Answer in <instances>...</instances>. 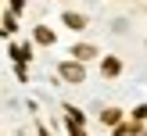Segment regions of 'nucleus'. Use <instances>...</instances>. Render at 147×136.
<instances>
[{
  "label": "nucleus",
  "instance_id": "obj_3",
  "mask_svg": "<svg viewBox=\"0 0 147 136\" xmlns=\"http://www.w3.org/2000/svg\"><path fill=\"white\" fill-rule=\"evenodd\" d=\"M65 25H68V29H86V18H83V14H65Z\"/></svg>",
  "mask_w": 147,
  "mask_h": 136
},
{
  "label": "nucleus",
  "instance_id": "obj_5",
  "mask_svg": "<svg viewBox=\"0 0 147 136\" xmlns=\"http://www.w3.org/2000/svg\"><path fill=\"white\" fill-rule=\"evenodd\" d=\"M104 72H108V75H115V72H119V61H115V57H108V61H104Z\"/></svg>",
  "mask_w": 147,
  "mask_h": 136
},
{
  "label": "nucleus",
  "instance_id": "obj_1",
  "mask_svg": "<svg viewBox=\"0 0 147 136\" xmlns=\"http://www.w3.org/2000/svg\"><path fill=\"white\" fill-rule=\"evenodd\" d=\"M61 79H68V82H83V64H79V61H65L61 64Z\"/></svg>",
  "mask_w": 147,
  "mask_h": 136
},
{
  "label": "nucleus",
  "instance_id": "obj_4",
  "mask_svg": "<svg viewBox=\"0 0 147 136\" xmlns=\"http://www.w3.org/2000/svg\"><path fill=\"white\" fill-rule=\"evenodd\" d=\"M36 40H40V43H47V47H50V43H54V32H50V29H36Z\"/></svg>",
  "mask_w": 147,
  "mask_h": 136
},
{
  "label": "nucleus",
  "instance_id": "obj_2",
  "mask_svg": "<svg viewBox=\"0 0 147 136\" xmlns=\"http://www.w3.org/2000/svg\"><path fill=\"white\" fill-rule=\"evenodd\" d=\"M72 54H76V61H90V57H93V54H97V50H93V47H90V43H79V47H76V50H72Z\"/></svg>",
  "mask_w": 147,
  "mask_h": 136
}]
</instances>
